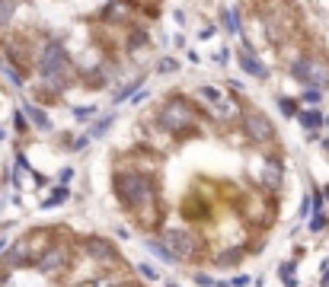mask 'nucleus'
<instances>
[{
    "instance_id": "4",
    "label": "nucleus",
    "mask_w": 329,
    "mask_h": 287,
    "mask_svg": "<svg viewBox=\"0 0 329 287\" xmlns=\"http://www.w3.org/2000/svg\"><path fill=\"white\" fill-rule=\"evenodd\" d=\"M10 112V80L3 77V71H0V118Z\"/></svg>"
},
{
    "instance_id": "1",
    "label": "nucleus",
    "mask_w": 329,
    "mask_h": 287,
    "mask_svg": "<svg viewBox=\"0 0 329 287\" xmlns=\"http://www.w3.org/2000/svg\"><path fill=\"white\" fill-rule=\"evenodd\" d=\"M288 147L246 86L192 77L157 90L109 150V188L163 262L230 271L281 217Z\"/></svg>"
},
{
    "instance_id": "2",
    "label": "nucleus",
    "mask_w": 329,
    "mask_h": 287,
    "mask_svg": "<svg viewBox=\"0 0 329 287\" xmlns=\"http://www.w3.org/2000/svg\"><path fill=\"white\" fill-rule=\"evenodd\" d=\"M170 0H0V71L38 106L115 93L153 58Z\"/></svg>"
},
{
    "instance_id": "3",
    "label": "nucleus",
    "mask_w": 329,
    "mask_h": 287,
    "mask_svg": "<svg viewBox=\"0 0 329 287\" xmlns=\"http://www.w3.org/2000/svg\"><path fill=\"white\" fill-rule=\"evenodd\" d=\"M237 19L272 71L329 93V0H237Z\"/></svg>"
}]
</instances>
